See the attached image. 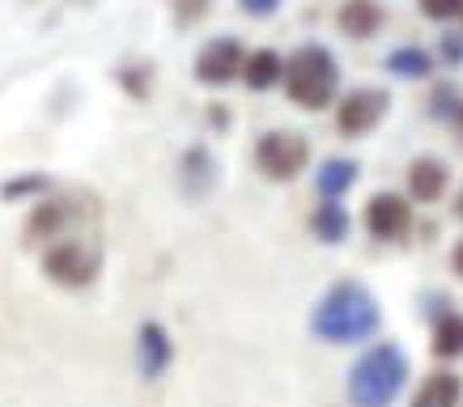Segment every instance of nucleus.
<instances>
[{"label": "nucleus", "instance_id": "8", "mask_svg": "<svg viewBox=\"0 0 463 407\" xmlns=\"http://www.w3.org/2000/svg\"><path fill=\"white\" fill-rule=\"evenodd\" d=\"M408 225H412V208H408L400 196H392V191L370 196V204H365V229H370L379 242L404 238Z\"/></svg>", "mask_w": 463, "mask_h": 407}, {"label": "nucleus", "instance_id": "13", "mask_svg": "<svg viewBox=\"0 0 463 407\" xmlns=\"http://www.w3.org/2000/svg\"><path fill=\"white\" fill-rule=\"evenodd\" d=\"M217 183V162H213L209 149H187L183 153V187L187 196H209V187Z\"/></svg>", "mask_w": 463, "mask_h": 407}, {"label": "nucleus", "instance_id": "9", "mask_svg": "<svg viewBox=\"0 0 463 407\" xmlns=\"http://www.w3.org/2000/svg\"><path fill=\"white\" fill-rule=\"evenodd\" d=\"M170 356H175V348H170L166 327H162V323H145L141 336H137V361H141V374H145V378L166 374Z\"/></svg>", "mask_w": 463, "mask_h": 407}, {"label": "nucleus", "instance_id": "20", "mask_svg": "<svg viewBox=\"0 0 463 407\" xmlns=\"http://www.w3.org/2000/svg\"><path fill=\"white\" fill-rule=\"evenodd\" d=\"M39 191H47V179L43 174H22V179H9V183L0 187V199H30V196H39Z\"/></svg>", "mask_w": 463, "mask_h": 407}, {"label": "nucleus", "instance_id": "23", "mask_svg": "<svg viewBox=\"0 0 463 407\" xmlns=\"http://www.w3.org/2000/svg\"><path fill=\"white\" fill-rule=\"evenodd\" d=\"M204 14H209V0H175V17H179L183 26L200 22Z\"/></svg>", "mask_w": 463, "mask_h": 407}, {"label": "nucleus", "instance_id": "26", "mask_svg": "<svg viewBox=\"0 0 463 407\" xmlns=\"http://www.w3.org/2000/svg\"><path fill=\"white\" fill-rule=\"evenodd\" d=\"M450 264H455V272H459V276H463V242H459V246H455V251H450Z\"/></svg>", "mask_w": 463, "mask_h": 407}, {"label": "nucleus", "instance_id": "3", "mask_svg": "<svg viewBox=\"0 0 463 407\" xmlns=\"http://www.w3.org/2000/svg\"><path fill=\"white\" fill-rule=\"evenodd\" d=\"M404 382H408L404 352L395 348V344H379V348H370L353 365L349 399H353V407H387L395 394L404 391Z\"/></svg>", "mask_w": 463, "mask_h": 407}, {"label": "nucleus", "instance_id": "25", "mask_svg": "<svg viewBox=\"0 0 463 407\" xmlns=\"http://www.w3.org/2000/svg\"><path fill=\"white\" fill-rule=\"evenodd\" d=\"M442 60H447V64H463V39L447 34V39H442Z\"/></svg>", "mask_w": 463, "mask_h": 407}, {"label": "nucleus", "instance_id": "14", "mask_svg": "<svg viewBox=\"0 0 463 407\" xmlns=\"http://www.w3.org/2000/svg\"><path fill=\"white\" fill-rule=\"evenodd\" d=\"M64 221H69V208H64L60 199H43V204H34V212H30V221H26V242L60 238Z\"/></svg>", "mask_w": 463, "mask_h": 407}, {"label": "nucleus", "instance_id": "12", "mask_svg": "<svg viewBox=\"0 0 463 407\" xmlns=\"http://www.w3.org/2000/svg\"><path fill=\"white\" fill-rule=\"evenodd\" d=\"M285 72V60L272 51V47H260V51H251V56L242 60V81H247V89H255V94H264V89H272V85L281 81Z\"/></svg>", "mask_w": 463, "mask_h": 407}, {"label": "nucleus", "instance_id": "21", "mask_svg": "<svg viewBox=\"0 0 463 407\" xmlns=\"http://www.w3.org/2000/svg\"><path fill=\"white\" fill-rule=\"evenodd\" d=\"M119 85H124L128 94H132V98H145V94H149V69H137V64H132V69H119Z\"/></svg>", "mask_w": 463, "mask_h": 407}, {"label": "nucleus", "instance_id": "7", "mask_svg": "<svg viewBox=\"0 0 463 407\" xmlns=\"http://www.w3.org/2000/svg\"><path fill=\"white\" fill-rule=\"evenodd\" d=\"M387 106H392L387 89H353L336 106V127L345 136H365V132H374L383 124Z\"/></svg>", "mask_w": 463, "mask_h": 407}, {"label": "nucleus", "instance_id": "17", "mask_svg": "<svg viewBox=\"0 0 463 407\" xmlns=\"http://www.w3.org/2000/svg\"><path fill=\"white\" fill-rule=\"evenodd\" d=\"M310 229H315V238L319 242H345L349 238V212L340 208L336 199H327V204H319L315 208V217H310Z\"/></svg>", "mask_w": 463, "mask_h": 407}, {"label": "nucleus", "instance_id": "10", "mask_svg": "<svg viewBox=\"0 0 463 407\" xmlns=\"http://www.w3.org/2000/svg\"><path fill=\"white\" fill-rule=\"evenodd\" d=\"M336 26H340V34H349V39H374L383 30L379 0H345L336 14Z\"/></svg>", "mask_w": 463, "mask_h": 407}, {"label": "nucleus", "instance_id": "2", "mask_svg": "<svg viewBox=\"0 0 463 407\" xmlns=\"http://www.w3.org/2000/svg\"><path fill=\"white\" fill-rule=\"evenodd\" d=\"M285 94L294 106L302 111H323L327 102L336 98V85H340V69H336V56L319 47V42H307V47H298L294 56L285 60Z\"/></svg>", "mask_w": 463, "mask_h": 407}, {"label": "nucleus", "instance_id": "5", "mask_svg": "<svg viewBox=\"0 0 463 407\" xmlns=\"http://www.w3.org/2000/svg\"><path fill=\"white\" fill-rule=\"evenodd\" d=\"M43 272L56 284H64V289H85V284L99 276V251H90L77 238H60L43 254Z\"/></svg>", "mask_w": 463, "mask_h": 407}, {"label": "nucleus", "instance_id": "15", "mask_svg": "<svg viewBox=\"0 0 463 407\" xmlns=\"http://www.w3.org/2000/svg\"><path fill=\"white\" fill-rule=\"evenodd\" d=\"M353 183H357V162H349V157H332V162H323V170L315 174V187H319L323 199H340Z\"/></svg>", "mask_w": 463, "mask_h": 407}, {"label": "nucleus", "instance_id": "11", "mask_svg": "<svg viewBox=\"0 0 463 407\" xmlns=\"http://www.w3.org/2000/svg\"><path fill=\"white\" fill-rule=\"evenodd\" d=\"M447 166L438 162V157H417L412 166H408V191H412V199H421V204H434V199H442V191H447Z\"/></svg>", "mask_w": 463, "mask_h": 407}, {"label": "nucleus", "instance_id": "1", "mask_svg": "<svg viewBox=\"0 0 463 407\" xmlns=\"http://www.w3.org/2000/svg\"><path fill=\"white\" fill-rule=\"evenodd\" d=\"M310 331L327 344H353V339L374 336L379 331V301L365 284L345 281L323 293V301L310 314Z\"/></svg>", "mask_w": 463, "mask_h": 407}, {"label": "nucleus", "instance_id": "22", "mask_svg": "<svg viewBox=\"0 0 463 407\" xmlns=\"http://www.w3.org/2000/svg\"><path fill=\"white\" fill-rule=\"evenodd\" d=\"M421 14L434 17V22H450V17L463 14V0H421Z\"/></svg>", "mask_w": 463, "mask_h": 407}, {"label": "nucleus", "instance_id": "18", "mask_svg": "<svg viewBox=\"0 0 463 407\" xmlns=\"http://www.w3.org/2000/svg\"><path fill=\"white\" fill-rule=\"evenodd\" d=\"M387 69H392L395 77H404V81H421V77H430L434 60H430V51H421V47H395L392 56H387Z\"/></svg>", "mask_w": 463, "mask_h": 407}, {"label": "nucleus", "instance_id": "4", "mask_svg": "<svg viewBox=\"0 0 463 407\" xmlns=\"http://www.w3.org/2000/svg\"><path fill=\"white\" fill-rule=\"evenodd\" d=\"M307 162H310V144L302 132L277 127V132H264V136L255 141V166H260V174L272 179V183H294L298 174L307 170Z\"/></svg>", "mask_w": 463, "mask_h": 407}, {"label": "nucleus", "instance_id": "16", "mask_svg": "<svg viewBox=\"0 0 463 407\" xmlns=\"http://www.w3.org/2000/svg\"><path fill=\"white\" fill-rule=\"evenodd\" d=\"M459 394H463V382L455 374H430L425 386L417 391L412 407H459Z\"/></svg>", "mask_w": 463, "mask_h": 407}, {"label": "nucleus", "instance_id": "24", "mask_svg": "<svg viewBox=\"0 0 463 407\" xmlns=\"http://www.w3.org/2000/svg\"><path fill=\"white\" fill-rule=\"evenodd\" d=\"M239 9L247 17H272L281 9V0H239Z\"/></svg>", "mask_w": 463, "mask_h": 407}, {"label": "nucleus", "instance_id": "19", "mask_svg": "<svg viewBox=\"0 0 463 407\" xmlns=\"http://www.w3.org/2000/svg\"><path fill=\"white\" fill-rule=\"evenodd\" d=\"M434 352H438V356H459V352H463V319H459V314L438 319V327H434Z\"/></svg>", "mask_w": 463, "mask_h": 407}, {"label": "nucleus", "instance_id": "27", "mask_svg": "<svg viewBox=\"0 0 463 407\" xmlns=\"http://www.w3.org/2000/svg\"><path fill=\"white\" fill-rule=\"evenodd\" d=\"M455 212H459V217H463V196H459V204H455Z\"/></svg>", "mask_w": 463, "mask_h": 407}, {"label": "nucleus", "instance_id": "6", "mask_svg": "<svg viewBox=\"0 0 463 407\" xmlns=\"http://www.w3.org/2000/svg\"><path fill=\"white\" fill-rule=\"evenodd\" d=\"M242 60H247V51H242L239 39H209L204 47L196 51V81L200 85H213V89H222V85H230L234 77L242 72Z\"/></svg>", "mask_w": 463, "mask_h": 407}]
</instances>
